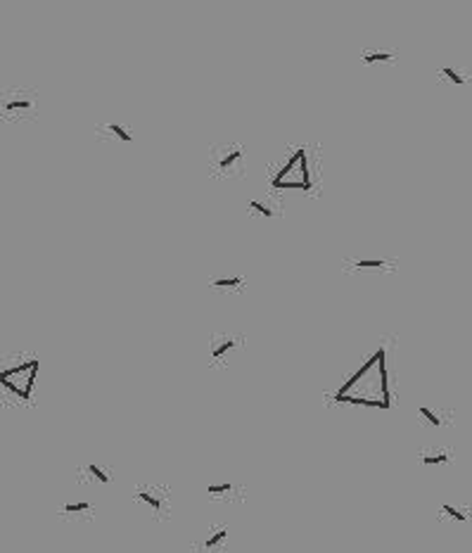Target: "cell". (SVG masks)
Returning <instances> with one entry per match:
<instances>
[{
	"label": "cell",
	"instance_id": "cell-12",
	"mask_svg": "<svg viewBox=\"0 0 472 553\" xmlns=\"http://www.w3.org/2000/svg\"><path fill=\"white\" fill-rule=\"evenodd\" d=\"M449 456L446 454H432V456H422V463L425 465H436V463H446Z\"/></svg>",
	"mask_w": 472,
	"mask_h": 553
},
{
	"label": "cell",
	"instance_id": "cell-1",
	"mask_svg": "<svg viewBox=\"0 0 472 553\" xmlns=\"http://www.w3.org/2000/svg\"><path fill=\"white\" fill-rule=\"evenodd\" d=\"M240 162H242V152H240V148H226L216 159V171L228 173V171H233Z\"/></svg>",
	"mask_w": 472,
	"mask_h": 553
},
{
	"label": "cell",
	"instance_id": "cell-9",
	"mask_svg": "<svg viewBox=\"0 0 472 553\" xmlns=\"http://www.w3.org/2000/svg\"><path fill=\"white\" fill-rule=\"evenodd\" d=\"M138 498H140V501H145L150 508H154V511H162V501H159L157 496H152V494H147V492H140V494H138Z\"/></svg>",
	"mask_w": 472,
	"mask_h": 553
},
{
	"label": "cell",
	"instance_id": "cell-16",
	"mask_svg": "<svg viewBox=\"0 0 472 553\" xmlns=\"http://www.w3.org/2000/svg\"><path fill=\"white\" fill-rule=\"evenodd\" d=\"M88 470H91V473H93V475H95L97 479H100V482H105V484L109 482V477L105 475V473H102V470H100V468H97V465H93V463H91V465H88Z\"/></svg>",
	"mask_w": 472,
	"mask_h": 553
},
{
	"label": "cell",
	"instance_id": "cell-10",
	"mask_svg": "<svg viewBox=\"0 0 472 553\" xmlns=\"http://www.w3.org/2000/svg\"><path fill=\"white\" fill-rule=\"evenodd\" d=\"M242 283V278H218V280H214L211 285L214 287H235V285H240Z\"/></svg>",
	"mask_w": 472,
	"mask_h": 553
},
{
	"label": "cell",
	"instance_id": "cell-13",
	"mask_svg": "<svg viewBox=\"0 0 472 553\" xmlns=\"http://www.w3.org/2000/svg\"><path fill=\"white\" fill-rule=\"evenodd\" d=\"M441 508H444V513H449V515L455 517V520H468V515H465V513H460V511H458L455 506H451V503H444Z\"/></svg>",
	"mask_w": 472,
	"mask_h": 553
},
{
	"label": "cell",
	"instance_id": "cell-11",
	"mask_svg": "<svg viewBox=\"0 0 472 553\" xmlns=\"http://www.w3.org/2000/svg\"><path fill=\"white\" fill-rule=\"evenodd\" d=\"M91 503L88 501H78V503H67L64 506V513H78V511H88Z\"/></svg>",
	"mask_w": 472,
	"mask_h": 553
},
{
	"label": "cell",
	"instance_id": "cell-7",
	"mask_svg": "<svg viewBox=\"0 0 472 553\" xmlns=\"http://www.w3.org/2000/svg\"><path fill=\"white\" fill-rule=\"evenodd\" d=\"M226 536H228L226 530H218V532H214V534L204 541V549H216L218 544H223V539H226Z\"/></svg>",
	"mask_w": 472,
	"mask_h": 553
},
{
	"label": "cell",
	"instance_id": "cell-15",
	"mask_svg": "<svg viewBox=\"0 0 472 553\" xmlns=\"http://www.w3.org/2000/svg\"><path fill=\"white\" fill-rule=\"evenodd\" d=\"M359 268H380L384 266V261H378V259H363V261H356Z\"/></svg>",
	"mask_w": 472,
	"mask_h": 553
},
{
	"label": "cell",
	"instance_id": "cell-14",
	"mask_svg": "<svg viewBox=\"0 0 472 553\" xmlns=\"http://www.w3.org/2000/svg\"><path fill=\"white\" fill-rule=\"evenodd\" d=\"M420 416H425V418H427L430 423L434 425V427H439V423H441V420L436 418V413H434V411H432V408H427V406H422V408H420Z\"/></svg>",
	"mask_w": 472,
	"mask_h": 553
},
{
	"label": "cell",
	"instance_id": "cell-6",
	"mask_svg": "<svg viewBox=\"0 0 472 553\" xmlns=\"http://www.w3.org/2000/svg\"><path fill=\"white\" fill-rule=\"evenodd\" d=\"M441 76H446L451 83H455V86H463L465 83V76L460 74L455 67H451V64H446V67H441Z\"/></svg>",
	"mask_w": 472,
	"mask_h": 553
},
{
	"label": "cell",
	"instance_id": "cell-17",
	"mask_svg": "<svg viewBox=\"0 0 472 553\" xmlns=\"http://www.w3.org/2000/svg\"><path fill=\"white\" fill-rule=\"evenodd\" d=\"M230 489V484H211L209 487V494H223V492H228Z\"/></svg>",
	"mask_w": 472,
	"mask_h": 553
},
{
	"label": "cell",
	"instance_id": "cell-2",
	"mask_svg": "<svg viewBox=\"0 0 472 553\" xmlns=\"http://www.w3.org/2000/svg\"><path fill=\"white\" fill-rule=\"evenodd\" d=\"M36 102L29 97H17V95H7L5 100V114H17V112H34Z\"/></svg>",
	"mask_w": 472,
	"mask_h": 553
},
{
	"label": "cell",
	"instance_id": "cell-3",
	"mask_svg": "<svg viewBox=\"0 0 472 553\" xmlns=\"http://www.w3.org/2000/svg\"><path fill=\"white\" fill-rule=\"evenodd\" d=\"M365 64H387V62H394L396 55L394 53H387V50H365L361 55Z\"/></svg>",
	"mask_w": 472,
	"mask_h": 553
},
{
	"label": "cell",
	"instance_id": "cell-8",
	"mask_svg": "<svg viewBox=\"0 0 472 553\" xmlns=\"http://www.w3.org/2000/svg\"><path fill=\"white\" fill-rule=\"evenodd\" d=\"M249 209L259 211V214H261V216H266V219H271V216H273L271 207H268V204H264V202H259V200H252V202H249Z\"/></svg>",
	"mask_w": 472,
	"mask_h": 553
},
{
	"label": "cell",
	"instance_id": "cell-4",
	"mask_svg": "<svg viewBox=\"0 0 472 553\" xmlns=\"http://www.w3.org/2000/svg\"><path fill=\"white\" fill-rule=\"evenodd\" d=\"M105 131H109L114 138H119L121 143H133V135L128 133L124 126H119V124H105Z\"/></svg>",
	"mask_w": 472,
	"mask_h": 553
},
{
	"label": "cell",
	"instance_id": "cell-5",
	"mask_svg": "<svg viewBox=\"0 0 472 553\" xmlns=\"http://www.w3.org/2000/svg\"><path fill=\"white\" fill-rule=\"evenodd\" d=\"M233 347H235V342H233L230 337L221 340L218 344L214 342V347H211V359H216V361H218V359H223V354H226L228 349H233Z\"/></svg>",
	"mask_w": 472,
	"mask_h": 553
}]
</instances>
